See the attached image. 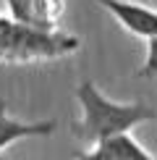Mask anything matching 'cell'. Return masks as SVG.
I'll use <instances>...</instances> for the list:
<instances>
[{
  "mask_svg": "<svg viewBox=\"0 0 157 160\" xmlns=\"http://www.w3.org/2000/svg\"><path fill=\"white\" fill-rule=\"evenodd\" d=\"M55 131V121H21L8 113V102L0 100V152L11 144L31 137H47Z\"/></svg>",
  "mask_w": 157,
  "mask_h": 160,
  "instance_id": "obj_6",
  "label": "cell"
},
{
  "mask_svg": "<svg viewBox=\"0 0 157 160\" xmlns=\"http://www.w3.org/2000/svg\"><path fill=\"white\" fill-rule=\"evenodd\" d=\"M76 158L78 160H157L152 152H147L131 137V131L94 142L87 152H78Z\"/></svg>",
  "mask_w": 157,
  "mask_h": 160,
  "instance_id": "obj_5",
  "label": "cell"
},
{
  "mask_svg": "<svg viewBox=\"0 0 157 160\" xmlns=\"http://www.w3.org/2000/svg\"><path fill=\"white\" fill-rule=\"evenodd\" d=\"M94 3L107 11L128 34L139 39H149L157 34V11L149 5L134 0H94Z\"/></svg>",
  "mask_w": 157,
  "mask_h": 160,
  "instance_id": "obj_3",
  "label": "cell"
},
{
  "mask_svg": "<svg viewBox=\"0 0 157 160\" xmlns=\"http://www.w3.org/2000/svg\"><path fill=\"white\" fill-rule=\"evenodd\" d=\"M5 8H8V16L26 26L55 32L63 24L65 3L63 0H5Z\"/></svg>",
  "mask_w": 157,
  "mask_h": 160,
  "instance_id": "obj_4",
  "label": "cell"
},
{
  "mask_svg": "<svg viewBox=\"0 0 157 160\" xmlns=\"http://www.w3.org/2000/svg\"><path fill=\"white\" fill-rule=\"evenodd\" d=\"M144 42H147V55H144V63L136 71V76L139 79H152V76H157V34L144 39Z\"/></svg>",
  "mask_w": 157,
  "mask_h": 160,
  "instance_id": "obj_7",
  "label": "cell"
},
{
  "mask_svg": "<svg viewBox=\"0 0 157 160\" xmlns=\"http://www.w3.org/2000/svg\"><path fill=\"white\" fill-rule=\"evenodd\" d=\"M76 100L81 105V116L71 126V131L89 144L102 142L107 137L126 134V131L157 116L155 108H149L147 102H115V100H110L89 79L76 87Z\"/></svg>",
  "mask_w": 157,
  "mask_h": 160,
  "instance_id": "obj_1",
  "label": "cell"
},
{
  "mask_svg": "<svg viewBox=\"0 0 157 160\" xmlns=\"http://www.w3.org/2000/svg\"><path fill=\"white\" fill-rule=\"evenodd\" d=\"M81 48L78 37L63 29L45 32L16 21L13 16H0V66H24L52 58L71 55Z\"/></svg>",
  "mask_w": 157,
  "mask_h": 160,
  "instance_id": "obj_2",
  "label": "cell"
}]
</instances>
